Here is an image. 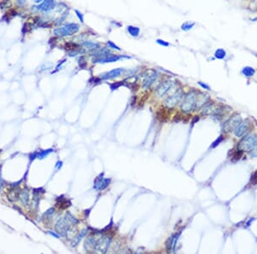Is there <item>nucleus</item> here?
Instances as JSON below:
<instances>
[{"label": "nucleus", "mask_w": 257, "mask_h": 254, "mask_svg": "<svg viewBox=\"0 0 257 254\" xmlns=\"http://www.w3.org/2000/svg\"><path fill=\"white\" fill-rule=\"evenodd\" d=\"M111 243V240L108 236L101 235V234H95L90 236L86 241V245H88V250H92L93 252L104 253H106L109 246Z\"/></svg>", "instance_id": "f257e3e1"}, {"label": "nucleus", "mask_w": 257, "mask_h": 254, "mask_svg": "<svg viewBox=\"0 0 257 254\" xmlns=\"http://www.w3.org/2000/svg\"><path fill=\"white\" fill-rule=\"evenodd\" d=\"M76 223H77L76 218L70 214H68L58 221L56 224V229L59 234L61 233L62 234H67L71 229V225H75Z\"/></svg>", "instance_id": "f03ea898"}, {"label": "nucleus", "mask_w": 257, "mask_h": 254, "mask_svg": "<svg viewBox=\"0 0 257 254\" xmlns=\"http://www.w3.org/2000/svg\"><path fill=\"white\" fill-rule=\"evenodd\" d=\"M257 146L256 134H249L243 138L238 144V148L242 152H250Z\"/></svg>", "instance_id": "7ed1b4c3"}, {"label": "nucleus", "mask_w": 257, "mask_h": 254, "mask_svg": "<svg viewBox=\"0 0 257 254\" xmlns=\"http://www.w3.org/2000/svg\"><path fill=\"white\" fill-rule=\"evenodd\" d=\"M196 108V92H190L188 93L181 104V110L185 113H190Z\"/></svg>", "instance_id": "20e7f679"}, {"label": "nucleus", "mask_w": 257, "mask_h": 254, "mask_svg": "<svg viewBox=\"0 0 257 254\" xmlns=\"http://www.w3.org/2000/svg\"><path fill=\"white\" fill-rule=\"evenodd\" d=\"M80 27L77 23H69L67 25L56 28L54 30L55 35L58 37H65V36H70L75 34H77L79 31Z\"/></svg>", "instance_id": "39448f33"}, {"label": "nucleus", "mask_w": 257, "mask_h": 254, "mask_svg": "<svg viewBox=\"0 0 257 254\" xmlns=\"http://www.w3.org/2000/svg\"><path fill=\"white\" fill-rule=\"evenodd\" d=\"M183 97V92L182 90H178L176 91L173 94L169 96L165 101V104L166 105L168 108H173L175 107L182 99Z\"/></svg>", "instance_id": "423d86ee"}, {"label": "nucleus", "mask_w": 257, "mask_h": 254, "mask_svg": "<svg viewBox=\"0 0 257 254\" xmlns=\"http://www.w3.org/2000/svg\"><path fill=\"white\" fill-rule=\"evenodd\" d=\"M157 72L154 70L147 71L142 77V87L144 88H149L154 83L155 80L157 79Z\"/></svg>", "instance_id": "0eeeda50"}, {"label": "nucleus", "mask_w": 257, "mask_h": 254, "mask_svg": "<svg viewBox=\"0 0 257 254\" xmlns=\"http://www.w3.org/2000/svg\"><path fill=\"white\" fill-rule=\"evenodd\" d=\"M173 87V82H171V80H166L164 82H162L156 90L155 94L159 97V98H162L164 97L167 92L171 90V88Z\"/></svg>", "instance_id": "6e6552de"}, {"label": "nucleus", "mask_w": 257, "mask_h": 254, "mask_svg": "<svg viewBox=\"0 0 257 254\" xmlns=\"http://www.w3.org/2000/svg\"><path fill=\"white\" fill-rule=\"evenodd\" d=\"M251 125V122L249 119H246L244 122H242L237 128L234 130V134L237 137H242L243 135L245 134V133L249 130V128L250 127Z\"/></svg>", "instance_id": "1a4fd4ad"}, {"label": "nucleus", "mask_w": 257, "mask_h": 254, "mask_svg": "<svg viewBox=\"0 0 257 254\" xmlns=\"http://www.w3.org/2000/svg\"><path fill=\"white\" fill-rule=\"evenodd\" d=\"M56 7L55 0H44L41 4L38 6H34L36 10H40L43 12H49Z\"/></svg>", "instance_id": "9d476101"}, {"label": "nucleus", "mask_w": 257, "mask_h": 254, "mask_svg": "<svg viewBox=\"0 0 257 254\" xmlns=\"http://www.w3.org/2000/svg\"><path fill=\"white\" fill-rule=\"evenodd\" d=\"M123 58V57L121 56H117V55H112V54H109L107 56L105 57H95L93 59V63H98V64H107V63H113V62H117V60Z\"/></svg>", "instance_id": "9b49d317"}, {"label": "nucleus", "mask_w": 257, "mask_h": 254, "mask_svg": "<svg viewBox=\"0 0 257 254\" xmlns=\"http://www.w3.org/2000/svg\"><path fill=\"white\" fill-rule=\"evenodd\" d=\"M242 122V118L240 115H235L229 121L226 122L225 127L227 131H234L237 127Z\"/></svg>", "instance_id": "f8f14e48"}, {"label": "nucleus", "mask_w": 257, "mask_h": 254, "mask_svg": "<svg viewBox=\"0 0 257 254\" xmlns=\"http://www.w3.org/2000/svg\"><path fill=\"white\" fill-rule=\"evenodd\" d=\"M110 181H111L110 179L104 178L101 176H99L94 181V189L97 191L103 190L104 188H105L109 185Z\"/></svg>", "instance_id": "ddd939ff"}, {"label": "nucleus", "mask_w": 257, "mask_h": 254, "mask_svg": "<svg viewBox=\"0 0 257 254\" xmlns=\"http://www.w3.org/2000/svg\"><path fill=\"white\" fill-rule=\"evenodd\" d=\"M125 72L124 69H113L105 75H103L102 79L103 80H110V79H114L116 77L120 76L121 75H123V73Z\"/></svg>", "instance_id": "4468645a"}, {"label": "nucleus", "mask_w": 257, "mask_h": 254, "mask_svg": "<svg viewBox=\"0 0 257 254\" xmlns=\"http://www.w3.org/2000/svg\"><path fill=\"white\" fill-rule=\"evenodd\" d=\"M208 100V95L204 93H200L199 95L196 94V107L199 108L204 105L206 102Z\"/></svg>", "instance_id": "2eb2a0df"}, {"label": "nucleus", "mask_w": 257, "mask_h": 254, "mask_svg": "<svg viewBox=\"0 0 257 254\" xmlns=\"http://www.w3.org/2000/svg\"><path fill=\"white\" fill-rule=\"evenodd\" d=\"M83 45L89 51H95L97 49L100 48V44L96 43V42H93V41H86L83 43Z\"/></svg>", "instance_id": "dca6fc26"}, {"label": "nucleus", "mask_w": 257, "mask_h": 254, "mask_svg": "<svg viewBox=\"0 0 257 254\" xmlns=\"http://www.w3.org/2000/svg\"><path fill=\"white\" fill-rule=\"evenodd\" d=\"M242 73H243V75H244V76L252 77L255 76V74H256V70H255V69L252 68V67L246 66V67H244V69H243Z\"/></svg>", "instance_id": "f3484780"}, {"label": "nucleus", "mask_w": 257, "mask_h": 254, "mask_svg": "<svg viewBox=\"0 0 257 254\" xmlns=\"http://www.w3.org/2000/svg\"><path fill=\"white\" fill-rule=\"evenodd\" d=\"M19 199L21 200V202L22 203L23 205H27L28 203V199H29V194L27 191H22L20 192L19 194Z\"/></svg>", "instance_id": "a211bd4d"}, {"label": "nucleus", "mask_w": 257, "mask_h": 254, "mask_svg": "<svg viewBox=\"0 0 257 254\" xmlns=\"http://www.w3.org/2000/svg\"><path fill=\"white\" fill-rule=\"evenodd\" d=\"M128 34L133 36V37H137L140 34V28L137 27H134V26H128L127 27Z\"/></svg>", "instance_id": "6ab92c4d"}, {"label": "nucleus", "mask_w": 257, "mask_h": 254, "mask_svg": "<svg viewBox=\"0 0 257 254\" xmlns=\"http://www.w3.org/2000/svg\"><path fill=\"white\" fill-rule=\"evenodd\" d=\"M214 56L216 58L218 59H223L226 56V51H225L224 49H218L215 51V53H214Z\"/></svg>", "instance_id": "aec40b11"}, {"label": "nucleus", "mask_w": 257, "mask_h": 254, "mask_svg": "<svg viewBox=\"0 0 257 254\" xmlns=\"http://www.w3.org/2000/svg\"><path fill=\"white\" fill-rule=\"evenodd\" d=\"M195 26V23L194 22H185V23H183V25H182V29L183 30H184V31H189V30H190L191 28H192L193 27Z\"/></svg>", "instance_id": "412c9836"}, {"label": "nucleus", "mask_w": 257, "mask_h": 254, "mask_svg": "<svg viewBox=\"0 0 257 254\" xmlns=\"http://www.w3.org/2000/svg\"><path fill=\"white\" fill-rule=\"evenodd\" d=\"M85 234H86V230H83V231H82L81 234H79L77 237L75 238L74 242H73V244H72V245H73V246H76V245H77V244L79 243V241H80V240H81V238H82V237L85 235Z\"/></svg>", "instance_id": "4be33fe9"}, {"label": "nucleus", "mask_w": 257, "mask_h": 254, "mask_svg": "<svg viewBox=\"0 0 257 254\" xmlns=\"http://www.w3.org/2000/svg\"><path fill=\"white\" fill-rule=\"evenodd\" d=\"M52 152V150H46V151H43V152H41V153H39L37 155V157H38L39 158H44L45 157H46L49 153H51Z\"/></svg>", "instance_id": "5701e85b"}, {"label": "nucleus", "mask_w": 257, "mask_h": 254, "mask_svg": "<svg viewBox=\"0 0 257 254\" xmlns=\"http://www.w3.org/2000/svg\"><path fill=\"white\" fill-rule=\"evenodd\" d=\"M107 45H108L109 47L112 48V49H115V50H117V51H120V50H121L117 45H116L115 44H114L113 42H112V41H108V42H107Z\"/></svg>", "instance_id": "b1692460"}, {"label": "nucleus", "mask_w": 257, "mask_h": 254, "mask_svg": "<svg viewBox=\"0 0 257 254\" xmlns=\"http://www.w3.org/2000/svg\"><path fill=\"white\" fill-rule=\"evenodd\" d=\"M75 12L77 13V15L78 16L79 20L81 21V22H84V19H83V15L80 12V11H78L77 10H75Z\"/></svg>", "instance_id": "393cba45"}, {"label": "nucleus", "mask_w": 257, "mask_h": 254, "mask_svg": "<svg viewBox=\"0 0 257 254\" xmlns=\"http://www.w3.org/2000/svg\"><path fill=\"white\" fill-rule=\"evenodd\" d=\"M157 43L160 45H163V46H169V43H167L162 39H157Z\"/></svg>", "instance_id": "a878e982"}, {"label": "nucleus", "mask_w": 257, "mask_h": 254, "mask_svg": "<svg viewBox=\"0 0 257 254\" xmlns=\"http://www.w3.org/2000/svg\"><path fill=\"white\" fill-rule=\"evenodd\" d=\"M250 156L251 157H257V146L252 150V151H250Z\"/></svg>", "instance_id": "bb28decb"}, {"label": "nucleus", "mask_w": 257, "mask_h": 254, "mask_svg": "<svg viewBox=\"0 0 257 254\" xmlns=\"http://www.w3.org/2000/svg\"><path fill=\"white\" fill-rule=\"evenodd\" d=\"M222 140H223V137H222V136H219V137H218V140H217L216 141H215V142H214V143H213V146H212V147H215L217 145H218V143H220Z\"/></svg>", "instance_id": "cd10ccee"}, {"label": "nucleus", "mask_w": 257, "mask_h": 254, "mask_svg": "<svg viewBox=\"0 0 257 254\" xmlns=\"http://www.w3.org/2000/svg\"><path fill=\"white\" fill-rule=\"evenodd\" d=\"M199 84H200V85H201V86H202L203 88H206V89H207V90H209V87H208V86H206V84H203V83H202V82H199Z\"/></svg>", "instance_id": "c85d7f7f"}, {"label": "nucleus", "mask_w": 257, "mask_h": 254, "mask_svg": "<svg viewBox=\"0 0 257 254\" xmlns=\"http://www.w3.org/2000/svg\"><path fill=\"white\" fill-rule=\"evenodd\" d=\"M3 180H2V177H1V172H0V190H1V188H2V187H3Z\"/></svg>", "instance_id": "c756f323"}, {"label": "nucleus", "mask_w": 257, "mask_h": 254, "mask_svg": "<svg viewBox=\"0 0 257 254\" xmlns=\"http://www.w3.org/2000/svg\"><path fill=\"white\" fill-rule=\"evenodd\" d=\"M48 233H49V234H51V235H53V236H55V237H57V238H58V234H53V232H50V231H49V232H48Z\"/></svg>", "instance_id": "7c9ffc66"}, {"label": "nucleus", "mask_w": 257, "mask_h": 254, "mask_svg": "<svg viewBox=\"0 0 257 254\" xmlns=\"http://www.w3.org/2000/svg\"><path fill=\"white\" fill-rule=\"evenodd\" d=\"M34 1L35 3H41V2H42L43 0H34Z\"/></svg>", "instance_id": "2f4dec72"}, {"label": "nucleus", "mask_w": 257, "mask_h": 254, "mask_svg": "<svg viewBox=\"0 0 257 254\" xmlns=\"http://www.w3.org/2000/svg\"><path fill=\"white\" fill-rule=\"evenodd\" d=\"M254 54H255V56H256V57H257V51H256V52H254Z\"/></svg>", "instance_id": "473e14b6"}, {"label": "nucleus", "mask_w": 257, "mask_h": 254, "mask_svg": "<svg viewBox=\"0 0 257 254\" xmlns=\"http://www.w3.org/2000/svg\"><path fill=\"white\" fill-rule=\"evenodd\" d=\"M256 125H257V122H256Z\"/></svg>", "instance_id": "72a5a7b5"}]
</instances>
